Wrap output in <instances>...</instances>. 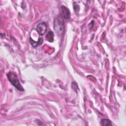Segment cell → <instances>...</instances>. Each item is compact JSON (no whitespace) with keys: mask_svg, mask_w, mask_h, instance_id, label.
<instances>
[{"mask_svg":"<svg viewBox=\"0 0 126 126\" xmlns=\"http://www.w3.org/2000/svg\"><path fill=\"white\" fill-rule=\"evenodd\" d=\"M7 76L9 81L15 88H16L19 91H24V89L20 83V82L17 78V76L15 73L11 72H9L7 74Z\"/></svg>","mask_w":126,"mask_h":126,"instance_id":"6da1fadb","label":"cell"},{"mask_svg":"<svg viewBox=\"0 0 126 126\" xmlns=\"http://www.w3.org/2000/svg\"><path fill=\"white\" fill-rule=\"evenodd\" d=\"M54 30L58 34H62L64 31V21L63 17L59 16L54 21Z\"/></svg>","mask_w":126,"mask_h":126,"instance_id":"7a4b0ae2","label":"cell"},{"mask_svg":"<svg viewBox=\"0 0 126 126\" xmlns=\"http://www.w3.org/2000/svg\"><path fill=\"white\" fill-rule=\"evenodd\" d=\"M47 28L46 24L44 22L39 23L36 27V31L40 35H43L46 32Z\"/></svg>","mask_w":126,"mask_h":126,"instance_id":"3957f363","label":"cell"},{"mask_svg":"<svg viewBox=\"0 0 126 126\" xmlns=\"http://www.w3.org/2000/svg\"><path fill=\"white\" fill-rule=\"evenodd\" d=\"M62 11V17L65 19H68L70 17V13L69 10L64 6H62L61 7Z\"/></svg>","mask_w":126,"mask_h":126,"instance_id":"277c9868","label":"cell"},{"mask_svg":"<svg viewBox=\"0 0 126 126\" xmlns=\"http://www.w3.org/2000/svg\"><path fill=\"white\" fill-rule=\"evenodd\" d=\"M30 41L31 44H32V45L33 47H36L38 46H39L40 45H41L42 43L43 42V39L42 38H39L38 41H35L34 40H33L32 38H30Z\"/></svg>","mask_w":126,"mask_h":126,"instance_id":"5b68a950","label":"cell"},{"mask_svg":"<svg viewBox=\"0 0 126 126\" xmlns=\"http://www.w3.org/2000/svg\"><path fill=\"white\" fill-rule=\"evenodd\" d=\"M46 39L50 42L54 41V33L52 31H49L46 36Z\"/></svg>","mask_w":126,"mask_h":126,"instance_id":"8992f818","label":"cell"},{"mask_svg":"<svg viewBox=\"0 0 126 126\" xmlns=\"http://www.w3.org/2000/svg\"><path fill=\"white\" fill-rule=\"evenodd\" d=\"M100 124L102 126H111L112 124H111V122L108 120V119H104L101 120L100 121Z\"/></svg>","mask_w":126,"mask_h":126,"instance_id":"52a82bcc","label":"cell"}]
</instances>
